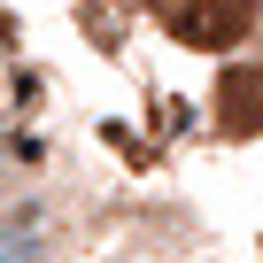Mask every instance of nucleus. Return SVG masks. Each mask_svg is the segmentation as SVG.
Wrapping results in <instances>:
<instances>
[{
	"label": "nucleus",
	"mask_w": 263,
	"mask_h": 263,
	"mask_svg": "<svg viewBox=\"0 0 263 263\" xmlns=\"http://www.w3.org/2000/svg\"><path fill=\"white\" fill-rule=\"evenodd\" d=\"M0 263H62V255H54V232H47V209H39V201L0 209Z\"/></svg>",
	"instance_id": "7ed1b4c3"
},
{
	"label": "nucleus",
	"mask_w": 263,
	"mask_h": 263,
	"mask_svg": "<svg viewBox=\"0 0 263 263\" xmlns=\"http://www.w3.org/2000/svg\"><path fill=\"white\" fill-rule=\"evenodd\" d=\"M16 163V132H8V116H0V171Z\"/></svg>",
	"instance_id": "20e7f679"
},
{
	"label": "nucleus",
	"mask_w": 263,
	"mask_h": 263,
	"mask_svg": "<svg viewBox=\"0 0 263 263\" xmlns=\"http://www.w3.org/2000/svg\"><path fill=\"white\" fill-rule=\"evenodd\" d=\"M155 24L178 39V47H201V54H232L255 16H263V0H147Z\"/></svg>",
	"instance_id": "f257e3e1"
},
{
	"label": "nucleus",
	"mask_w": 263,
	"mask_h": 263,
	"mask_svg": "<svg viewBox=\"0 0 263 263\" xmlns=\"http://www.w3.org/2000/svg\"><path fill=\"white\" fill-rule=\"evenodd\" d=\"M217 132L224 140H263V70L255 62L217 70Z\"/></svg>",
	"instance_id": "f03ea898"
},
{
	"label": "nucleus",
	"mask_w": 263,
	"mask_h": 263,
	"mask_svg": "<svg viewBox=\"0 0 263 263\" xmlns=\"http://www.w3.org/2000/svg\"><path fill=\"white\" fill-rule=\"evenodd\" d=\"M0 62H8V24H0Z\"/></svg>",
	"instance_id": "39448f33"
}]
</instances>
